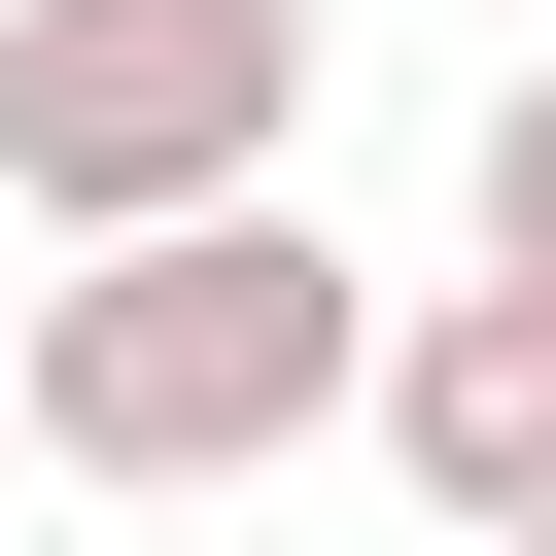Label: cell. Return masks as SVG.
<instances>
[{
    "instance_id": "cell-2",
    "label": "cell",
    "mask_w": 556,
    "mask_h": 556,
    "mask_svg": "<svg viewBox=\"0 0 556 556\" xmlns=\"http://www.w3.org/2000/svg\"><path fill=\"white\" fill-rule=\"evenodd\" d=\"M313 70H348V0H0V208L104 243L208 174H313Z\"/></svg>"
},
{
    "instance_id": "cell-4",
    "label": "cell",
    "mask_w": 556,
    "mask_h": 556,
    "mask_svg": "<svg viewBox=\"0 0 556 556\" xmlns=\"http://www.w3.org/2000/svg\"><path fill=\"white\" fill-rule=\"evenodd\" d=\"M452 208H486V278H556V70H486V174Z\"/></svg>"
},
{
    "instance_id": "cell-1",
    "label": "cell",
    "mask_w": 556,
    "mask_h": 556,
    "mask_svg": "<svg viewBox=\"0 0 556 556\" xmlns=\"http://www.w3.org/2000/svg\"><path fill=\"white\" fill-rule=\"evenodd\" d=\"M348 382H382V278L313 243V174H208V208H104L70 278H0V452L104 521L348 452Z\"/></svg>"
},
{
    "instance_id": "cell-5",
    "label": "cell",
    "mask_w": 556,
    "mask_h": 556,
    "mask_svg": "<svg viewBox=\"0 0 556 556\" xmlns=\"http://www.w3.org/2000/svg\"><path fill=\"white\" fill-rule=\"evenodd\" d=\"M452 556H556V521H452Z\"/></svg>"
},
{
    "instance_id": "cell-3",
    "label": "cell",
    "mask_w": 556,
    "mask_h": 556,
    "mask_svg": "<svg viewBox=\"0 0 556 556\" xmlns=\"http://www.w3.org/2000/svg\"><path fill=\"white\" fill-rule=\"evenodd\" d=\"M348 452L417 486V521H556V278H382V382H348Z\"/></svg>"
}]
</instances>
